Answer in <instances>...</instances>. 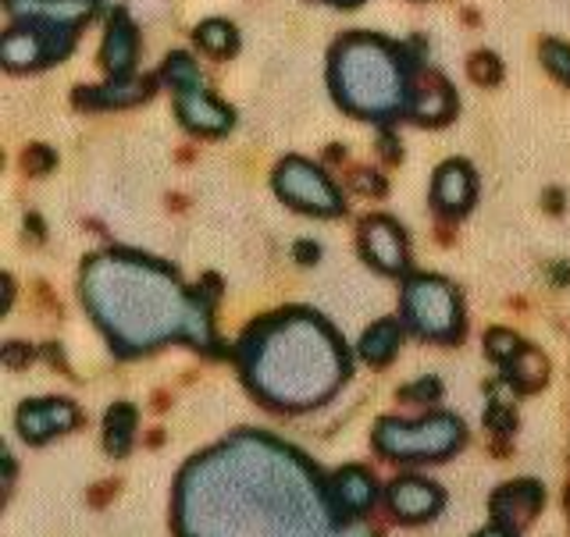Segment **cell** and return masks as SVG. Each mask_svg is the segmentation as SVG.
Masks as SVG:
<instances>
[{"mask_svg": "<svg viewBox=\"0 0 570 537\" xmlns=\"http://www.w3.org/2000/svg\"><path fill=\"white\" fill-rule=\"evenodd\" d=\"M175 524L183 537H325L332 509L296 453L239 435L186 467Z\"/></svg>", "mask_w": 570, "mask_h": 537, "instance_id": "obj_1", "label": "cell"}, {"mask_svg": "<svg viewBox=\"0 0 570 537\" xmlns=\"http://www.w3.org/2000/svg\"><path fill=\"white\" fill-rule=\"evenodd\" d=\"M82 271V302L121 356L147 352L168 338L210 346L207 302L183 292L165 267L125 253H100Z\"/></svg>", "mask_w": 570, "mask_h": 537, "instance_id": "obj_2", "label": "cell"}, {"mask_svg": "<svg viewBox=\"0 0 570 537\" xmlns=\"http://www.w3.org/2000/svg\"><path fill=\"white\" fill-rule=\"evenodd\" d=\"M249 388L275 409H314L346 378V349L314 314H282L254 325L239 346Z\"/></svg>", "mask_w": 570, "mask_h": 537, "instance_id": "obj_3", "label": "cell"}, {"mask_svg": "<svg viewBox=\"0 0 570 537\" xmlns=\"http://www.w3.org/2000/svg\"><path fill=\"white\" fill-rule=\"evenodd\" d=\"M332 89L353 115L392 118L406 103L400 50L379 36H350L332 53Z\"/></svg>", "mask_w": 570, "mask_h": 537, "instance_id": "obj_4", "label": "cell"}, {"mask_svg": "<svg viewBox=\"0 0 570 537\" xmlns=\"http://www.w3.org/2000/svg\"><path fill=\"white\" fill-rule=\"evenodd\" d=\"M374 441L389 459H445L463 445V424L450 414H435L414 424L389 417L374 427Z\"/></svg>", "mask_w": 570, "mask_h": 537, "instance_id": "obj_5", "label": "cell"}, {"mask_svg": "<svg viewBox=\"0 0 570 537\" xmlns=\"http://www.w3.org/2000/svg\"><path fill=\"white\" fill-rule=\"evenodd\" d=\"M403 320L428 342H453L460 338V296L445 278L414 275L403 285Z\"/></svg>", "mask_w": 570, "mask_h": 537, "instance_id": "obj_6", "label": "cell"}, {"mask_svg": "<svg viewBox=\"0 0 570 537\" xmlns=\"http://www.w3.org/2000/svg\"><path fill=\"white\" fill-rule=\"evenodd\" d=\"M8 11L14 22H29L26 29L40 36L53 58H65L76 29L97 11V0H8Z\"/></svg>", "mask_w": 570, "mask_h": 537, "instance_id": "obj_7", "label": "cell"}, {"mask_svg": "<svg viewBox=\"0 0 570 537\" xmlns=\"http://www.w3.org/2000/svg\"><path fill=\"white\" fill-rule=\"evenodd\" d=\"M275 192H278V200H285L296 210L317 213V218L343 213V192H338L325 178V171L314 168L311 160H299V157L282 160L275 171Z\"/></svg>", "mask_w": 570, "mask_h": 537, "instance_id": "obj_8", "label": "cell"}, {"mask_svg": "<svg viewBox=\"0 0 570 537\" xmlns=\"http://www.w3.org/2000/svg\"><path fill=\"white\" fill-rule=\"evenodd\" d=\"M361 249H364L367 263L379 267L382 275H406V236L396 221L385 218V213L364 221Z\"/></svg>", "mask_w": 570, "mask_h": 537, "instance_id": "obj_9", "label": "cell"}, {"mask_svg": "<svg viewBox=\"0 0 570 537\" xmlns=\"http://www.w3.org/2000/svg\"><path fill=\"white\" fill-rule=\"evenodd\" d=\"M79 424V409L68 399H36L18 409V435L32 445H43L53 435H65Z\"/></svg>", "mask_w": 570, "mask_h": 537, "instance_id": "obj_10", "label": "cell"}, {"mask_svg": "<svg viewBox=\"0 0 570 537\" xmlns=\"http://www.w3.org/2000/svg\"><path fill=\"white\" fill-rule=\"evenodd\" d=\"M542 503H546L542 485H534V480H513V485L495 491V498H492V520H495V527L517 534V530H524L534 520V516L542 513Z\"/></svg>", "mask_w": 570, "mask_h": 537, "instance_id": "obj_11", "label": "cell"}, {"mask_svg": "<svg viewBox=\"0 0 570 537\" xmlns=\"http://www.w3.org/2000/svg\"><path fill=\"white\" fill-rule=\"evenodd\" d=\"M178 118H183L186 129L207 132V136H218V132L232 129V111L207 93L200 79L178 86Z\"/></svg>", "mask_w": 570, "mask_h": 537, "instance_id": "obj_12", "label": "cell"}, {"mask_svg": "<svg viewBox=\"0 0 570 537\" xmlns=\"http://www.w3.org/2000/svg\"><path fill=\"white\" fill-rule=\"evenodd\" d=\"M389 509L406 524H421L442 509V491L424 477H400L389 485Z\"/></svg>", "mask_w": 570, "mask_h": 537, "instance_id": "obj_13", "label": "cell"}, {"mask_svg": "<svg viewBox=\"0 0 570 537\" xmlns=\"http://www.w3.org/2000/svg\"><path fill=\"white\" fill-rule=\"evenodd\" d=\"M432 203L442 213H463L474 203V171L463 165V160H445V165L435 171Z\"/></svg>", "mask_w": 570, "mask_h": 537, "instance_id": "obj_14", "label": "cell"}, {"mask_svg": "<svg viewBox=\"0 0 570 537\" xmlns=\"http://www.w3.org/2000/svg\"><path fill=\"white\" fill-rule=\"evenodd\" d=\"M332 503L343 513H364L374 506V477L361 467H346L332 477Z\"/></svg>", "mask_w": 570, "mask_h": 537, "instance_id": "obj_15", "label": "cell"}, {"mask_svg": "<svg viewBox=\"0 0 570 537\" xmlns=\"http://www.w3.org/2000/svg\"><path fill=\"white\" fill-rule=\"evenodd\" d=\"M0 58H4L8 68L22 71V68H36V64L53 61V53H50V47L32 29L18 26V29H11L4 36V40H0Z\"/></svg>", "mask_w": 570, "mask_h": 537, "instance_id": "obj_16", "label": "cell"}, {"mask_svg": "<svg viewBox=\"0 0 570 537\" xmlns=\"http://www.w3.org/2000/svg\"><path fill=\"white\" fill-rule=\"evenodd\" d=\"M104 64L111 68L115 79H129V71L136 64V29H132V22L125 14H115L111 32H107Z\"/></svg>", "mask_w": 570, "mask_h": 537, "instance_id": "obj_17", "label": "cell"}, {"mask_svg": "<svg viewBox=\"0 0 570 537\" xmlns=\"http://www.w3.org/2000/svg\"><path fill=\"white\" fill-rule=\"evenodd\" d=\"M400 342H403L400 320H379V325H374V328L361 338V356H364L367 364L382 367V364L392 360V356H396Z\"/></svg>", "mask_w": 570, "mask_h": 537, "instance_id": "obj_18", "label": "cell"}, {"mask_svg": "<svg viewBox=\"0 0 570 537\" xmlns=\"http://www.w3.org/2000/svg\"><path fill=\"white\" fill-rule=\"evenodd\" d=\"M503 374H507V381L517 385L521 391H534V388H542L546 378H549V364H546V356L539 349H521L513 356L510 364H503Z\"/></svg>", "mask_w": 570, "mask_h": 537, "instance_id": "obj_19", "label": "cell"}, {"mask_svg": "<svg viewBox=\"0 0 570 537\" xmlns=\"http://www.w3.org/2000/svg\"><path fill=\"white\" fill-rule=\"evenodd\" d=\"M453 89L445 86V82H439V79H432V86L428 89H421V93L410 100V115H414L417 121H432V125H439V121H445L453 115Z\"/></svg>", "mask_w": 570, "mask_h": 537, "instance_id": "obj_20", "label": "cell"}, {"mask_svg": "<svg viewBox=\"0 0 570 537\" xmlns=\"http://www.w3.org/2000/svg\"><path fill=\"white\" fill-rule=\"evenodd\" d=\"M136 435V409L132 406H111L107 409V420H104V445L111 456H125L132 445Z\"/></svg>", "mask_w": 570, "mask_h": 537, "instance_id": "obj_21", "label": "cell"}, {"mask_svg": "<svg viewBox=\"0 0 570 537\" xmlns=\"http://www.w3.org/2000/svg\"><path fill=\"white\" fill-rule=\"evenodd\" d=\"M196 43L214 53V58H228V53H236V29L222 22V18H210V22L196 29Z\"/></svg>", "mask_w": 570, "mask_h": 537, "instance_id": "obj_22", "label": "cell"}, {"mask_svg": "<svg viewBox=\"0 0 570 537\" xmlns=\"http://www.w3.org/2000/svg\"><path fill=\"white\" fill-rule=\"evenodd\" d=\"M521 349H524V342H521V338H517L510 328H492V331L485 335V352L492 356L495 364H510Z\"/></svg>", "mask_w": 570, "mask_h": 537, "instance_id": "obj_23", "label": "cell"}, {"mask_svg": "<svg viewBox=\"0 0 570 537\" xmlns=\"http://www.w3.org/2000/svg\"><path fill=\"white\" fill-rule=\"evenodd\" d=\"M542 61H546V68L552 71V76L570 86V47H567V43L546 40V43H542Z\"/></svg>", "mask_w": 570, "mask_h": 537, "instance_id": "obj_24", "label": "cell"}, {"mask_svg": "<svg viewBox=\"0 0 570 537\" xmlns=\"http://www.w3.org/2000/svg\"><path fill=\"white\" fill-rule=\"evenodd\" d=\"M499 71H503V68H499L495 53L481 50V53H474V58H471V79L481 82V86H495L499 82Z\"/></svg>", "mask_w": 570, "mask_h": 537, "instance_id": "obj_25", "label": "cell"}, {"mask_svg": "<svg viewBox=\"0 0 570 537\" xmlns=\"http://www.w3.org/2000/svg\"><path fill=\"white\" fill-rule=\"evenodd\" d=\"M489 427L495 435H510L513 427H517V417H513V406H507V402H492L489 406Z\"/></svg>", "mask_w": 570, "mask_h": 537, "instance_id": "obj_26", "label": "cell"}, {"mask_svg": "<svg viewBox=\"0 0 570 537\" xmlns=\"http://www.w3.org/2000/svg\"><path fill=\"white\" fill-rule=\"evenodd\" d=\"M4 360H8V367H26L32 360V349L11 342V346H4Z\"/></svg>", "mask_w": 570, "mask_h": 537, "instance_id": "obj_27", "label": "cell"}, {"mask_svg": "<svg viewBox=\"0 0 570 537\" xmlns=\"http://www.w3.org/2000/svg\"><path fill=\"white\" fill-rule=\"evenodd\" d=\"M439 396V381L428 378V381H417V388L403 391V399H435Z\"/></svg>", "mask_w": 570, "mask_h": 537, "instance_id": "obj_28", "label": "cell"}, {"mask_svg": "<svg viewBox=\"0 0 570 537\" xmlns=\"http://www.w3.org/2000/svg\"><path fill=\"white\" fill-rule=\"evenodd\" d=\"M325 537H379L371 527H364V524H350V527H343V530H335V534H325Z\"/></svg>", "mask_w": 570, "mask_h": 537, "instance_id": "obj_29", "label": "cell"}, {"mask_svg": "<svg viewBox=\"0 0 570 537\" xmlns=\"http://www.w3.org/2000/svg\"><path fill=\"white\" fill-rule=\"evenodd\" d=\"M356 182H361V189H364V192H382L379 178H374V175H356Z\"/></svg>", "mask_w": 570, "mask_h": 537, "instance_id": "obj_30", "label": "cell"}, {"mask_svg": "<svg viewBox=\"0 0 570 537\" xmlns=\"http://www.w3.org/2000/svg\"><path fill=\"white\" fill-rule=\"evenodd\" d=\"M474 537H517V534H510V530H503V527H485V530H481V534H474Z\"/></svg>", "mask_w": 570, "mask_h": 537, "instance_id": "obj_31", "label": "cell"}, {"mask_svg": "<svg viewBox=\"0 0 570 537\" xmlns=\"http://www.w3.org/2000/svg\"><path fill=\"white\" fill-rule=\"evenodd\" d=\"M335 4H356V0H335Z\"/></svg>", "mask_w": 570, "mask_h": 537, "instance_id": "obj_32", "label": "cell"}]
</instances>
